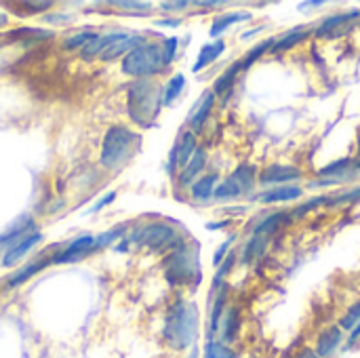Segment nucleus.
Here are the masks:
<instances>
[{
    "instance_id": "f257e3e1",
    "label": "nucleus",
    "mask_w": 360,
    "mask_h": 358,
    "mask_svg": "<svg viewBox=\"0 0 360 358\" xmlns=\"http://www.w3.org/2000/svg\"><path fill=\"white\" fill-rule=\"evenodd\" d=\"M200 338V310L196 302L175 300L162 323V340L173 352H190L196 348Z\"/></svg>"
},
{
    "instance_id": "f03ea898",
    "label": "nucleus",
    "mask_w": 360,
    "mask_h": 358,
    "mask_svg": "<svg viewBox=\"0 0 360 358\" xmlns=\"http://www.w3.org/2000/svg\"><path fill=\"white\" fill-rule=\"evenodd\" d=\"M162 106V87L154 78L133 80V84L127 91V112L137 127H154Z\"/></svg>"
},
{
    "instance_id": "7ed1b4c3",
    "label": "nucleus",
    "mask_w": 360,
    "mask_h": 358,
    "mask_svg": "<svg viewBox=\"0 0 360 358\" xmlns=\"http://www.w3.org/2000/svg\"><path fill=\"white\" fill-rule=\"evenodd\" d=\"M165 276L173 287H192L196 289L202 283L200 270V249L196 241L181 243L165 260Z\"/></svg>"
},
{
    "instance_id": "20e7f679",
    "label": "nucleus",
    "mask_w": 360,
    "mask_h": 358,
    "mask_svg": "<svg viewBox=\"0 0 360 358\" xmlns=\"http://www.w3.org/2000/svg\"><path fill=\"white\" fill-rule=\"evenodd\" d=\"M141 135L124 124H114L105 131L103 143H101V156L99 162L105 169H122L139 150Z\"/></svg>"
},
{
    "instance_id": "39448f33",
    "label": "nucleus",
    "mask_w": 360,
    "mask_h": 358,
    "mask_svg": "<svg viewBox=\"0 0 360 358\" xmlns=\"http://www.w3.org/2000/svg\"><path fill=\"white\" fill-rule=\"evenodd\" d=\"M259 186V167L255 162H238L226 177H221L219 186L215 188V203H236L249 196H255Z\"/></svg>"
},
{
    "instance_id": "423d86ee",
    "label": "nucleus",
    "mask_w": 360,
    "mask_h": 358,
    "mask_svg": "<svg viewBox=\"0 0 360 358\" xmlns=\"http://www.w3.org/2000/svg\"><path fill=\"white\" fill-rule=\"evenodd\" d=\"M129 241L137 247L150 249V251H175L181 243H186L188 238L175 230V226L167 224V222H148L137 226Z\"/></svg>"
},
{
    "instance_id": "0eeeda50",
    "label": "nucleus",
    "mask_w": 360,
    "mask_h": 358,
    "mask_svg": "<svg viewBox=\"0 0 360 358\" xmlns=\"http://www.w3.org/2000/svg\"><path fill=\"white\" fill-rule=\"evenodd\" d=\"M165 70L167 65L162 59V44H158L156 40H146L122 59V72L135 80L158 76Z\"/></svg>"
},
{
    "instance_id": "6e6552de",
    "label": "nucleus",
    "mask_w": 360,
    "mask_h": 358,
    "mask_svg": "<svg viewBox=\"0 0 360 358\" xmlns=\"http://www.w3.org/2000/svg\"><path fill=\"white\" fill-rule=\"evenodd\" d=\"M360 21V8H350V11H338L327 17H323L319 23H314V38H342L348 32L356 30Z\"/></svg>"
},
{
    "instance_id": "1a4fd4ad",
    "label": "nucleus",
    "mask_w": 360,
    "mask_h": 358,
    "mask_svg": "<svg viewBox=\"0 0 360 358\" xmlns=\"http://www.w3.org/2000/svg\"><path fill=\"white\" fill-rule=\"evenodd\" d=\"M306 179V171L293 162H268L259 169V188H276V186H291Z\"/></svg>"
},
{
    "instance_id": "9d476101",
    "label": "nucleus",
    "mask_w": 360,
    "mask_h": 358,
    "mask_svg": "<svg viewBox=\"0 0 360 358\" xmlns=\"http://www.w3.org/2000/svg\"><path fill=\"white\" fill-rule=\"evenodd\" d=\"M200 146L198 141V135L192 133L190 129H184L177 137V141L173 143L171 148V154H169V160H167V173L171 179L177 177V173L190 162L192 154L196 152V148Z\"/></svg>"
},
{
    "instance_id": "9b49d317",
    "label": "nucleus",
    "mask_w": 360,
    "mask_h": 358,
    "mask_svg": "<svg viewBox=\"0 0 360 358\" xmlns=\"http://www.w3.org/2000/svg\"><path fill=\"white\" fill-rule=\"evenodd\" d=\"M346 331L335 323V325H327L319 331L316 340H314V352L321 358H338L344 352L346 346Z\"/></svg>"
},
{
    "instance_id": "f8f14e48",
    "label": "nucleus",
    "mask_w": 360,
    "mask_h": 358,
    "mask_svg": "<svg viewBox=\"0 0 360 358\" xmlns=\"http://www.w3.org/2000/svg\"><path fill=\"white\" fill-rule=\"evenodd\" d=\"M230 306V285H224L213 298H207V325H205V340H215L219 331V323Z\"/></svg>"
},
{
    "instance_id": "ddd939ff",
    "label": "nucleus",
    "mask_w": 360,
    "mask_h": 358,
    "mask_svg": "<svg viewBox=\"0 0 360 358\" xmlns=\"http://www.w3.org/2000/svg\"><path fill=\"white\" fill-rule=\"evenodd\" d=\"M306 194V188L300 184H291V186H276V188H268V190H259L251 200L262 205V207H272V205H287V203H302Z\"/></svg>"
},
{
    "instance_id": "4468645a",
    "label": "nucleus",
    "mask_w": 360,
    "mask_h": 358,
    "mask_svg": "<svg viewBox=\"0 0 360 358\" xmlns=\"http://www.w3.org/2000/svg\"><path fill=\"white\" fill-rule=\"evenodd\" d=\"M215 106H217V97H215V93H213L211 89H207V91L194 101V106L190 108V114H188V120H186L188 129H190L192 133H196V135L205 133L207 122H209V118L213 116Z\"/></svg>"
},
{
    "instance_id": "2eb2a0df",
    "label": "nucleus",
    "mask_w": 360,
    "mask_h": 358,
    "mask_svg": "<svg viewBox=\"0 0 360 358\" xmlns=\"http://www.w3.org/2000/svg\"><path fill=\"white\" fill-rule=\"evenodd\" d=\"M255 226H251L247 232L249 234H257V236H266V238H272L278 230L295 224V217L291 211L283 209V211H266L262 217H255Z\"/></svg>"
},
{
    "instance_id": "dca6fc26",
    "label": "nucleus",
    "mask_w": 360,
    "mask_h": 358,
    "mask_svg": "<svg viewBox=\"0 0 360 358\" xmlns=\"http://www.w3.org/2000/svg\"><path fill=\"white\" fill-rule=\"evenodd\" d=\"M207 167H209V150H207L205 146H198V148H196V152L192 154L190 162H188V165L177 173V177H175L177 188H181V190H190V186H192L198 177H202V175H205Z\"/></svg>"
},
{
    "instance_id": "f3484780",
    "label": "nucleus",
    "mask_w": 360,
    "mask_h": 358,
    "mask_svg": "<svg viewBox=\"0 0 360 358\" xmlns=\"http://www.w3.org/2000/svg\"><path fill=\"white\" fill-rule=\"evenodd\" d=\"M243 335V308L238 304H230L221 323H219V331L217 338L221 344L226 346H234Z\"/></svg>"
},
{
    "instance_id": "a211bd4d",
    "label": "nucleus",
    "mask_w": 360,
    "mask_h": 358,
    "mask_svg": "<svg viewBox=\"0 0 360 358\" xmlns=\"http://www.w3.org/2000/svg\"><path fill=\"white\" fill-rule=\"evenodd\" d=\"M245 72V68H243V61H240V57L238 59H234L215 80H213V87H211V91L215 93V97H217V101L221 99L224 103L230 99V95H232V91H234V87H236V82H238V78H240V74Z\"/></svg>"
},
{
    "instance_id": "6ab92c4d",
    "label": "nucleus",
    "mask_w": 360,
    "mask_h": 358,
    "mask_svg": "<svg viewBox=\"0 0 360 358\" xmlns=\"http://www.w3.org/2000/svg\"><path fill=\"white\" fill-rule=\"evenodd\" d=\"M314 38V25H295V27H289L287 32H283L281 36H276L274 44H272V51L270 53H287V51H293L295 46L304 44L306 40Z\"/></svg>"
},
{
    "instance_id": "aec40b11",
    "label": "nucleus",
    "mask_w": 360,
    "mask_h": 358,
    "mask_svg": "<svg viewBox=\"0 0 360 358\" xmlns=\"http://www.w3.org/2000/svg\"><path fill=\"white\" fill-rule=\"evenodd\" d=\"M253 19V13L251 11H219L213 21H211V27H209V36L219 40L232 25H238V23H247Z\"/></svg>"
},
{
    "instance_id": "412c9836",
    "label": "nucleus",
    "mask_w": 360,
    "mask_h": 358,
    "mask_svg": "<svg viewBox=\"0 0 360 358\" xmlns=\"http://www.w3.org/2000/svg\"><path fill=\"white\" fill-rule=\"evenodd\" d=\"M221 175L217 171L205 173L202 177H198L192 186H190V200L196 205H211L213 196H215V188L219 186Z\"/></svg>"
},
{
    "instance_id": "4be33fe9",
    "label": "nucleus",
    "mask_w": 360,
    "mask_h": 358,
    "mask_svg": "<svg viewBox=\"0 0 360 358\" xmlns=\"http://www.w3.org/2000/svg\"><path fill=\"white\" fill-rule=\"evenodd\" d=\"M143 34H137V32H120L118 38L103 51L101 59L103 61H114L118 57H127L133 49H137L139 44H143Z\"/></svg>"
},
{
    "instance_id": "5701e85b",
    "label": "nucleus",
    "mask_w": 360,
    "mask_h": 358,
    "mask_svg": "<svg viewBox=\"0 0 360 358\" xmlns=\"http://www.w3.org/2000/svg\"><path fill=\"white\" fill-rule=\"evenodd\" d=\"M268 243H270V238H266V236L249 234V238L236 251L238 266H251V264L259 262V257H264V253L268 249Z\"/></svg>"
},
{
    "instance_id": "b1692460",
    "label": "nucleus",
    "mask_w": 360,
    "mask_h": 358,
    "mask_svg": "<svg viewBox=\"0 0 360 358\" xmlns=\"http://www.w3.org/2000/svg\"><path fill=\"white\" fill-rule=\"evenodd\" d=\"M226 49H228V44H226V40H224V38L202 44V46H200V51H198L196 61L192 63V72H194V74L205 72L209 65H213L215 61H219V57L226 53Z\"/></svg>"
},
{
    "instance_id": "393cba45",
    "label": "nucleus",
    "mask_w": 360,
    "mask_h": 358,
    "mask_svg": "<svg viewBox=\"0 0 360 358\" xmlns=\"http://www.w3.org/2000/svg\"><path fill=\"white\" fill-rule=\"evenodd\" d=\"M95 249V238L93 236H80L74 243H70L57 257H53V264H68V262H76L82 255L91 253Z\"/></svg>"
},
{
    "instance_id": "a878e982",
    "label": "nucleus",
    "mask_w": 360,
    "mask_h": 358,
    "mask_svg": "<svg viewBox=\"0 0 360 358\" xmlns=\"http://www.w3.org/2000/svg\"><path fill=\"white\" fill-rule=\"evenodd\" d=\"M36 230V226H34V222L32 219H27V217H23L17 226H13L11 230H6L4 234H0V251H8V249H13L21 238H25L27 234H32Z\"/></svg>"
},
{
    "instance_id": "bb28decb",
    "label": "nucleus",
    "mask_w": 360,
    "mask_h": 358,
    "mask_svg": "<svg viewBox=\"0 0 360 358\" xmlns=\"http://www.w3.org/2000/svg\"><path fill=\"white\" fill-rule=\"evenodd\" d=\"M40 234L38 232H32V234H27L25 238H21L13 249H8L6 253H4V257H2V266H6V268H11V266H15L25 253H30L32 251V247H36L38 243H40Z\"/></svg>"
},
{
    "instance_id": "cd10ccee",
    "label": "nucleus",
    "mask_w": 360,
    "mask_h": 358,
    "mask_svg": "<svg viewBox=\"0 0 360 358\" xmlns=\"http://www.w3.org/2000/svg\"><path fill=\"white\" fill-rule=\"evenodd\" d=\"M238 266V255H236V251H232L226 260H224V264L219 266V268H215V274H213V279H211V287H209V298H213L224 285H228V279H230V274H232V270Z\"/></svg>"
},
{
    "instance_id": "c85d7f7f",
    "label": "nucleus",
    "mask_w": 360,
    "mask_h": 358,
    "mask_svg": "<svg viewBox=\"0 0 360 358\" xmlns=\"http://www.w3.org/2000/svg\"><path fill=\"white\" fill-rule=\"evenodd\" d=\"M118 34L120 32H110V34H95L84 46H82V51H80V55H82V59H93V57H101L103 55V51L118 38Z\"/></svg>"
},
{
    "instance_id": "c756f323",
    "label": "nucleus",
    "mask_w": 360,
    "mask_h": 358,
    "mask_svg": "<svg viewBox=\"0 0 360 358\" xmlns=\"http://www.w3.org/2000/svg\"><path fill=\"white\" fill-rule=\"evenodd\" d=\"M329 203H331V192H323L319 196H312V198L302 200L297 207L291 209V213H293L295 219H302V217H306L310 213H316L319 209H329Z\"/></svg>"
},
{
    "instance_id": "7c9ffc66",
    "label": "nucleus",
    "mask_w": 360,
    "mask_h": 358,
    "mask_svg": "<svg viewBox=\"0 0 360 358\" xmlns=\"http://www.w3.org/2000/svg\"><path fill=\"white\" fill-rule=\"evenodd\" d=\"M274 40H276V36H268V38H264V40H257L243 57H240V61H243V68H245V72L247 70H251L259 59H264V55L266 53H270L272 51V44H274Z\"/></svg>"
},
{
    "instance_id": "2f4dec72",
    "label": "nucleus",
    "mask_w": 360,
    "mask_h": 358,
    "mask_svg": "<svg viewBox=\"0 0 360 358\" xmlns=\"http://www.w3.org/2000/svg\"><path fill=\"white\" fill-rule=\"evenodd\" d=\"M360 203V184L352 188H342V190H331V203L329 209H344V207H354Z\"/></svg>"
},
{
    "instance_id": "473e14b6",
    "label": "nucleus",
    "mask_w": 360,
    "mask_h": 358,
    "mask_svg": "<svg viewBox=\"0 0 360 358\" xmlns=\"http://www.w3.org/2000/svg\"><path fill=\"white\" fill-rule=\"evenodd\" d=\"M186 84H188V80H186V76H184L181 72L173 74V76L167 80V84L162 87V103H165L167 108L173 106V103L181 97V93L186 91Z\"/></svg>"
},
{
    "instance_id": "72a5a7b5",
    "label": "nucleus",
    "mask_w": 360,
    "mask_h": 358,
    "mask_svg": "<svg viewBox=\"0 0 360 358\" xmlns=\"http://www.w3.org/2000/svg\"><path fill=\"white\" fill-rule=\"evenodd\" d=\"M200 358H240V352L234 346H226L219 340H209L205 342Z\"/></svg>"
},
{
    "instance_id": "f704fd0d",
    "label": "nucleus",
    "mask_w": 360,
    "mask_h": 358,
    "mask_svg": "<svg viewBox=\"0 0 360 358\" xmlns=\"http://www.w3.org/2000/svg\"><path fill=\"white\" fill-rule=\"evenodd\" d=\"M49 264H53V262H36V264H30V266H25V268H21L19 272H15L11 279H8V287H19V285H23L25 281H30L34 274H38L44 266H49Z\"/></svg>"
},
{
    "instance_id": "c9c22d12",
    "label": "nucleus",
    "mask_w": 360,
    "mask_h": 358,
    "mask_svg": "<svg viewBox=\"0 0 360 358\" xmlns=\"http://www.w3.org/2000/svg\"><path fill=\"white\" fill-rule=\"evenodd\" d=\"M359 323H360V298L359 300H354V304H352V306H348V308H346V312L340 317L338 325H340L346 333H350Z\"/></svg>"
},
{
    "instance_id": "e433bc0d",
    "label": "nucleus",
    "mask_w": 360,
    "mask_h": 358,
    "mask_svg": "<svg viewBox=\"0 0 360 358\" xmlns=\"http://www.w3.org/2000/svg\"><path fill=\"white\" fill-rule=\"evenodd\" d=\"M238 241V232H232V234H228V238L215 249V253H213V266L215 268H219L221 264H224V260L232 253V251H236L234 249V243Z\"/></svg>"
},
{
    "instance_id": "4c0bfd02",
    "label": "nucleus",
    "mask_w": 360,
    "mask_h": 358,
    "mask_svg": "<svg viewBox=\"0 0 360 358\" xmlns=\"http://www.w3.org/2000/svg\"><path fill=\"white\" fill-rule=\"evenodd\" d=\"M181 40L177 36H169L162 40V59H165V65H173V61L177 59V53H179V44Z\"/></svg>"
},
{
    "instance_id": "58836bf2",
    "label": "nucleus",
    "mask_w": 360,
    "mask_h": 358,
    "mask_svg": "<svg viewBox=\"0 0 360 358\" xmlns=\"http://www.w3.org/2000/svg\"><path fill=\"white\" fill-rule=\"evenodd\" d=\"M124 228H112L110 232H103L101 236L95 238V249H103V247H110L114 241H118L120 236H124Z\"/></svg>"
},
{
    "instance_id": "ea45409f",
    "label": "nucleus",
    "mask_w": 360,
    "mask_h": 358,
    "mask_svg": "<svg viewBox=\"0 0 360 358\" xmlns=\"http://www.w3.org/2000/svg\"><path fill=\"white\" fill-rule=\"evenodd\" d=\"M13 38H53V32L51 30H38V27H23V30H17L11 34Z\"/></svg>"
},
{
    "instance_id": "a19ab883",
    "label": "nucleus",
    "mask_w": 360,
    "mask_h": 358,
    "mask_svg": "<svg viewBox=\"0 0 360 358\" xmlns=\"http://www.w3.org/2000/svg\"><path fill=\"white\" fill-rule=\"evenodd\" d=\"M192 2L188 0H175V2H160V11L162 13H184L186 8H190Z\"/></svg>"
},
{
    "instance_id": "79ce46f5",
    "label": "nucleus",
    "mask_w": 360,
    "mask_h": 358,
    "mask_svg": "<svg viewBox=\"0 0 360 358\" xmlns=\"http://www.w3.org/2000/svg\"><path fill=\"white\" fill-rule=\"evenodd\" d=\"M93 36H95V34H91V32H80V34H76V36H72V38H68V40H65V49L84 46Z\"/></svg>"
},
{
    "instance_id": "37998d69",
    "label": "nucleus",
    "mask_w": 360,
    "mask_h": 358,
    "mask_svg": "<svg viewBox=\"0 0 360 358\" xmlns=\"http://www.w3.org/2000/svg\"><path fill=\"white\" fill-rule=\"evenodd\" d=\"M360 344V323L346 335V346H344V352H350V350H354L356 346Z\"/></svg>"
},
{
    "instance_id": "c03bdc74",
    "label": "nucleus",
    "mask_w": 360,
    "mask_h": 358,
    "mask_svg": "<svg viewBox=\"0 0 360 358\" xmlns=\"http://www.w3.org/2000/svg\"><path fill=\"white\" fill-rule=\"evenodd\" d=\"M192 6L207 8L205 13H209V11H215V8H226V6H228V2H226V0H217V2L209 0V2H192Z\"/></svg>"
},
{
    "instance_id": "a18cd8bd",
    "label": "nucleus",
    "mask_w": 360,
    "mask_h": 358,
    "mask_svg": "<svg viewBox=\"0 0 360 358\" xmlns=\"http://www.w3.org/2000/svg\"><path fill=\"white\" fill-rule=\"evenodd\" d=\"M325 4H327L325 0H304V2L297 4V11L300 13H308V8H323Z\"/></svg>"
},
{
    "instance_id": "49530a36",
    "label": "nucleus",
    "mask_w": 360,
    "mask_h": 358,
    "mask_svg": "<svg viewBox=\"0 0 360 358\" xmlns=\"http://www.w3.org/2000/svg\"><path fill=\"white\" fill-rule=\"evenodd\" d=\"M116 6H122V8H139V11H150L152 8L150 2H116Z\"/></svg>"
},
{
    "instance_id": "de8ad7c7",
    "label": "nucleus",
    "mask_w": 360,
    "mask_h": 358,
    "mask_svg": "<svg viewBox=\"0 0 360 358\" xmlns=\"http://www.w3.org/2000/svg\"><path fill=\"white\" fill-rule=\"evenodd\" d=\"M25 8H30L32 13H38V11H46L53 6V2H23Z\"/></svg>"
},
{
    "instance_id": "09e8293b",
    "label": "nucleus",
    "mask_w": 360,
    "mask_h": 358,
    "mask_svg": "<svg viewBox=\"0 0 360 358\" xmlns=\"http://www.w3.org/2000/svg\"><path fill=\"white\" fill-rule=\"evenodd\" d=\"M158 27H179L181 25V17H167V19H160L156 21Z\"/></svg>"
},
{
    "instance_id": "8fccbe9b",
    "label": "nucleus",
    "mask_w": 360,
    "mask_h": 358,
    "mask_svg": "<svg viewBox=\"0 0 360 358\" xmlns=\"http://www.w3.org/2000/svg\"><path fill=\"white\" fill-rule=\"evenodd\" d=\"M114 198H116V194H114V192H110V194H105V198H101L99 203H95V205H93V207L89 209V213H95V211H99V209H103V207H105V205H110V203H112Z\"/></svg>"
},
{
    "instance_id": "3c124183",
    "label": "nucleus",
    "mask_w": 360,
    "mask_h": 358,
    "mask_svg": "<svg viewBox=\"0 0 360 358\" xmlns=\"http://www.w3.org/2000/svg\"><path fill=\"white\" fill-rule=\"evenodd\" d=\"M224 213H226V215H230V217H240V215H245V213H247V207H245V205H238V207H230V205H226Z\"/></svg>"
},
{
    "instance_id": "603ef678",
    "label": "nucleus",
    "mask_w": 360,
    "mask_h": 358,
    "mask_svg": "<svg viewBox=\"0 0 360 358\" xmlns=\"http://www.w3.org/2000/svg\"><path fill=\"white\" fill-rule=\"evenodd\" d=\"M230 226H232V219H219V222H209V224H207V230L217 232V230H226V228H230Z\"/></svg>"
},
{
    "instance_id": "864d4df0",
    "label": "nucleus",
    "mask_w": 360,
    "mask_h": 358,
    "mask_svg": "<svg viewBox=\"0 0 360 358\" xmlns=\"http://www.w3.org/2000/svg\"><path fill=\"white\" fill-rule=\"evenodd\" d=\"M293 358H321L316 352H314V348H310V346H304V348H300Z\"/></svg>"
},
{
    "instance_id": "5fc2aeb1",
    "label": "nucleus",
    "mask_w": 360,
    "mask_h": 358,
    "mask_svg": "<svg viewBox=\"0 0 360 358\" xmlns=\"http://www.w3.org/2000/svg\"><path fill=\"white\" fill-rule=\"evenodd\" d=\"M264 30H266V25H257V27H253V30H247V32H243V34H240V40H251V38L259 36Z\"/></svg>"
},
{
    "instance_id": "6e6d98bb",
    "label": "nucleus",
    "mask_w": 360,
    "mask_h": 358,
    "mask_svg": "<svg viewBox=\"0 0 360 358\" xmlns=\"http://www.w3.org/2000/svg\"><path fill=\"white\" fill-rule=\"evenodd\" d=\"M352 169H354V173L360 177V154L352 156Z\"/></svg>"
},
{
    "instance_id": "4d7b16f0",
    "label": "nucleus",
    "mask_w": 360,
    "mask_h": 358,
    "mask_svg": "<svg viewBox=\"0 0 360 358\" xmlns=\"http://www.w3.org/2000/svg\"><path fill=\"white\" fill-rule=\"evenodd\" d=\"M6 23V15H0V25H4Z\"/></svg>"
},
{
    "instance_id": "13d9d810",
    "label": "nucleus",
    "mask_w": 360,
    "mask_h": 358,
    "mask_svg": "<svg viewBox=\"0 0 360 358\" xmlns=\"http://www.w3.org/2000/svg\"><path fill=\"white\" fill-rule=\"evenodd\" d=\"M356 30H360V21H359V25H356Z\"/></svg>"
}]
</instances>
